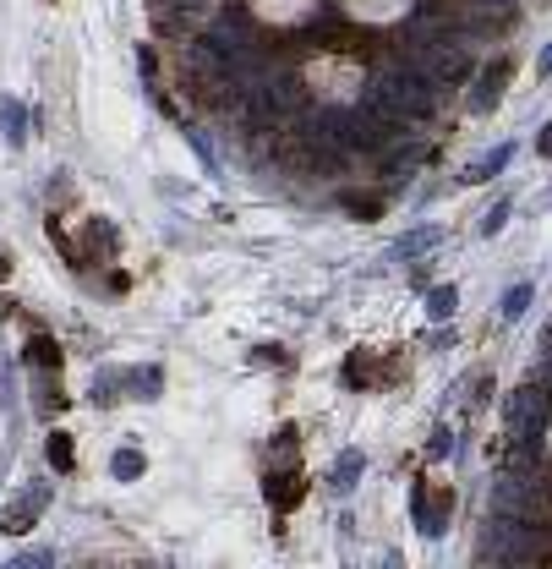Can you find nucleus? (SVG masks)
Listing matches in <instances>:
<instances>
[{
  "label": "nucleus",
  "mask_w": 552,
  "mask_h": 569,
  "mask_svg": "<svg viewBox=\"0 0 552 569\" xmlns=\"http://www.w3.org/2000/svg\"><path fill=\"white\" fill-rule=\"evenodd\" d=\"M50 509V482H28L17 498H11L6 509H0V531H11V537H22V531L39 526V515Z\"/></svg>",
  "instance_id": "f257e3e1"
},
{
  "label": "nucleus",
  "mask_w": 552,
  "mask_h": 569,
  "mask_svg": "<svg viewBox=\"0 0 552 569\" xmlns=\"http://www.w3.org/2000/svg\"><path fill=\"white\" fill-rule=\"evenodd\" d=\"M307 83H317V94H328V99H345V94H356V88H361V72L350 61H312L307 66Z\"/></svg>",
  "instance_id": "f03ea898"
},
{
  "label": "nucleus",
  "mask_w": 552,
  "mask_h": 569,
  "mask_svg": "<svg viewBox=\"0 0 552 569\" xmlns=\"http://www.w3.org/2000/svg\"><path fill=\"white\" fill-rule=\"evenodd\" d=\"M110 258H115V225H110V219H82L77 269H88V263H110Z\"/></svg>",
  "instance_id": "7ed1b4c3"
},
{
  "label": "nucleus",
  "mask_w": 552,
  "mask_h": 569,
  "mask_svg": "<svg viewBox=\"0 0 552 569\" xmlns=\"http://www.w3.org/2000/svg\"><path fill=\"white\" fill-rule=\"evenodd\" d=\"M509 72H514V61H487V72L476 77V94H471V110L476 115H487V110H498V99H503V83H509Z\"/></svg>",
  "instance_id": "20e7f679"
},
{
  "label": "nucleus",
  "mask_w": 552,
  "mask_h": 569,
  "mask_svg": "<svg viewBox=\"0 0 552 569\" xmlns=\"http://www.w3.org/2000/svg\"><path fill=\"white\" fill-rule=\"evenodd\" d=\"M263 498L279 509V515H290V509H296L301 498H307V476H301V471H279V476H268V482H263Z\"/></svg>",
  "instance_id": "39448f33"
},
{
  "label": "nucleus",
  "mask_w": 552,
  "mask_h": 569,
  "mask_svg": "<svg viewBox=\"0 0 552 569\" xmlns=\"http://www.w3.org/2000/svg\"><path fill=\"white\" fill-rule=\"evenodd\" d=\"M345 11L361 17V22H394V17L410 11V0H345Z\"/></svg>",
  "instance_id": "423d86ee"
},
{
  "label": "nucleus",
  "mask_w": 552,
  "mask_h": 569,
  "mask_svg": "<svg viewBox=\"0 0 552 569\" xmlns=\"http://www.w3.org/2000/svg\"><path fill=\"white\" fill-rule=\"evenodd\" d=\"M361 471H367V455H361V449H350V455L334 460V471H328V487H334V493H350Z\"/></svg>",
  "instance_id": "0eeeda50"
},
{
  "label": "nucleus",
  "mask_w": 552,
  "mask_h": 569,
  "mask_svg": "<svg viewBox=\"0 0 552 569\" xmlns=\"http://www.w3.org/2000/svg\"><path fill=\"white\" fill-rule=\"evenodd\" d=\"M28 367L33 373H61V345H55L50 334H33L28 340Z\"/></svg>",
  "instance_id": "6e6552de"
},
{
  "label": "nucleus",
  "mask_w": 552,
  "mask_h": 569,
  "mask_svg": "<svg viewBox=\"0 0 552 569\" xmlns=\"http://www.w3.org/2000/svg\"><path fill=\"white\" fill-rule=\"evenodd\" d=\"M257 6V17H268V22H301V17H312V0H252Z\"/></svg>",
  "instance_id": "1a4fd4ad"
},
{
  "label": "nucleus",
  "mask_w": 552,
  "mask_h": 569,
  "mask_svg": "<svg viewBox=\"0 0 552 569\" xmlns=\"http://www.w3.org/2000/svg\"><path fill=\"white\" fill-rule=\"evenodd\" d=\"M0 126H6V143L11 148L28 143V110H22V99H0Z\"/></svg>",
  "instance_id": "9d476101"
},
{
  "label": "nucleus",
  "mask_w": 552,
  "mask_h": 569,
  "mask_svg": "<svg viewBox=\"0 0 552 569\" xmlns=\"http://www.w3.org/2000/svg\"><path fill=\"white\" fill-rule=\"evenodd\" d=\"M110 471H115V482H137V476L148 471L143 449H115V455H110Z\"/></svg>",
  "instance_id": "9b49d317"
},
{
  "label": "nucleus",
  "mask_w": 552,
  "mask_h": 569,
  "mask_svg": "<svg viewBox=\"0 0 552 569\" xmlns=\"http://www.w3.org/2000/svg\"><path fill=\"white\" fill-rule=\"evenodd\" d=\"M44 449H50V466L55 471H72L77 466V449H72V433H50V438H44Z\"/></svg>",
  "instance_id": "f8f14e48"
},
{
  "label": "nucleus",
  "mask_w": 552,
  "mask_h": 569,
  "mask_svg": "<svg viewBox=\"0 0 552 569\" xmlns=\"http://www.w3.org/2000/svg\"><path fill=\"white\" fill-rule=\"evenodd\" d=\"M531 301H536V285H531V280H525V285H514L509 296H503V318H509V323H520Z\"/></svg>",
  "instance_id": "ddd939ff"
},
{
  "label": "nucleus",
  "mask_w": 552,
  "mask_h": 569,
  "mask_svg": "<svg viewBox=\"0 0 552 569\" xmlns=\"http://www.w3.org/2000/svg\"><path fill=\"white\" fill-rule=\"evenodd\" d=\"M509 159H514V148H498V154H487V159H481V165L471 170V181H492L503 165H509Z\"/></svg>",
  "instance_id": "4468645a"
},
{
  "label": "nucleus",
  "mask_w": 552,
  "mask_h": 569,
  "mask_svg": "<svg viewBox=\"0 0 552 569\" xmlns=\"http://www.w3.org/2000/svg\"><path fill=\"white\" fill-rule=\"evenodd\" d=\"M427 312H432V318H454V285H438V290H432V296H427Z\"/></svg>",
  "instance_id": "2eb2a0df"
},
{
  "label": "nucleus",
  "mask_w": 552,
  "mask_h": 569,
  "mask_svg": "<svg viewBox=\"0 0 552 569\" xmlns=\"http://www.w3.org/2000/svg\"><path fill=\"white\" fill-rule=\"evenodd\" d=\"M503 225H509V203H498V208H492L487 219H481V236H498Z\"/></svg>",
  "instance_id": "dca6fc26"
},
{
  "label": "nucleus",
  "mask_w": 552,
  "mask_h": 569,
  "mask_svg": "<svg viewBox=\"0 0 552 569\" xmlns=\"http://www.w3.org/2000/svg\"><path fill=\"white\" fill-rule=\"evenodd\" d=\"M536 154H542V159H552V121L542 126V137H536Z\"/></svg>",
  "instance_id": "f3484780"
},
{
  "label": "nucleus",
  "mask_w": 552,
  "mask_h": 569,
  "mask_svg": "<svg viewBox=\"0 0 552 569\" xmlns=\"http://www.w3.org/2000/svg\"><path fill=\"white\" fill-rule=\"evenodd\" d=\"M6 274H11V252L0 247V280H6Z\"/></svg>",
  "instance_id": "a211bd4d"
},
{
  "label": "nucleus",
  "mask_w": 552,
  "mask_h": 569,
  "mask_svg": "<svg viewBox=\"0 0 552 569\" xmlns=\"http://www.w3.org/2000/svg\"><path fill=\"white\" fill-rule=\"evenodd\" d=\"M552 72V44H547V50H542V77Z\"/></svg>",
  "instance_id": "6ab92c4d"
}]
</instances>
